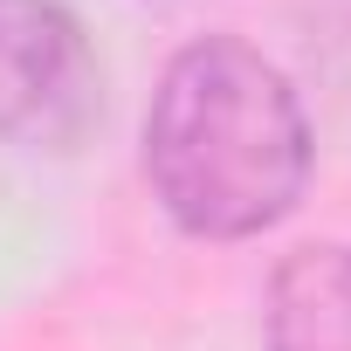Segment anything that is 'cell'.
<instances>
[{"label": "cell", "mask_w": 351, "mask_h": 351, "mask_svg": "<svg viewBox=\"0 0 351 351\" xmlns=\"http://www.w3.org/2000/svg\"><path fill=\"white\" fill-rule=\"evenodd\" d=\"M310 117L296 83L248 42L207 35L165 62L145 110V180L193 241H255L310 186Z\"/></svg>", "instance_id": "cell-1"}, {"label": "cell", "mask_w": 351, "mask_h": 351, "mask_svg": "<svg viewBox=\"0 0 351 351\" xmlns=\"http://www.w3.org/2000/svg\"><path fill=\"white\" fill-rule=\"evenodd\" d=\"M104 124V62L62 0H0V145L76 152Z\"/></svg>", "instance_id": "cell-2"}, {"label": "cell", "mask_w": 351, "mask_h": 351, "mask_svg": "<svg viewBox=\"0 0 351 351\" xmlns=\"http://www.w3.org/2000/svg\"><path fill=\"white\" fill-rule=\"evenodd\" d=\"M269 351H351V241H303L262 296Z\"/></svg>", "instance_id": "cell-3"}]
</instances>
